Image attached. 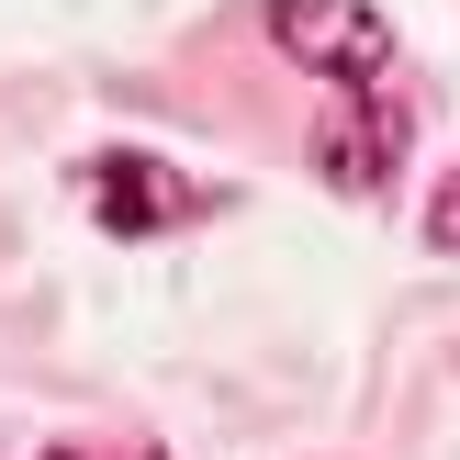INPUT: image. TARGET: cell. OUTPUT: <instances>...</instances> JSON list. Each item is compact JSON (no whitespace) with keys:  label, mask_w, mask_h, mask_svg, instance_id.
I'll use <instances>...</instances> for the list:
<instances>
[{"label":"cell","mask_w":460,"mask_h":460,"mask_svg":"<svg viewBox=\"0 0 460 460\" xmlns=\"http://www.w3.org/2000/svg\"><path fill=\"white\" fill-rule=\"evenodd\" d=\"M259 34L326 90H394V22L371 0H259Z\"/></svg>","instance_id":"obj_1"},{"label":"cell","mask_w":460,"mask_h":460,"mask_svg":"<svg viewBox=\"0 0 460 460\" xmlns=\"http://www.w3.org/2000/svg\"><path fill=\"white\" fill-rule=\"evenodd\" d=\"M79 214L102 236H169V225L214 214V191L169 180V157H146V146H102V157H79Z\"/></svg>","instance_id":"obj_2"},{"label":"cell","mask_w":460,"mask_h":460,"mask_svg":"<svg viewBox=\"0 0 460 460\" xmlns=\"http://www.w3.org/2000/svg\"><path fill=\"white\" fill-rule=\"evenodd\" d=\"M404 135H416V112H404V90H326V124H314V169L337 180V191H382L404 157Z\"/></svg>","instance_id":"obj_3"},{"label":"cell","mask_w":460,"mask_h":460,"mask_svg":"<svg viewBox=\"0 0 460 460\" xmlns=\"http://www.w3.org/2000/svg\"><path fill=\"white\" fill-rule=\"evenodd\" d=\"M427 247H449V259H460V169L438 180V202H427Z\"/></svg>","instance_id":"obj_4"},{"label":"cell","mask_w":460,"mask_h":460,"mask_svg":"<svg viewBox=\"0 0 460 460\" xmlns=\"http://www.w3.org/2000/svg\"><path fill=\"white\" fill-rule=\"evenodd\" d=\"M45 460H79V449H45Z\"/></svg>","instance_id":"obj_5"},{"label":"cell","mask_w":460,"mask_h":460,"mask_svg":"<svg viewBox=\"0 0 460 460\" xmlns=\"http://www.w3.org/2000/svg\"><path fill=\"white\" fill-rule=\"evenodd\" d=\"M135 460H169V449H135Z\"/></svg>","instance_id":"obj_6"}]
</instances>
